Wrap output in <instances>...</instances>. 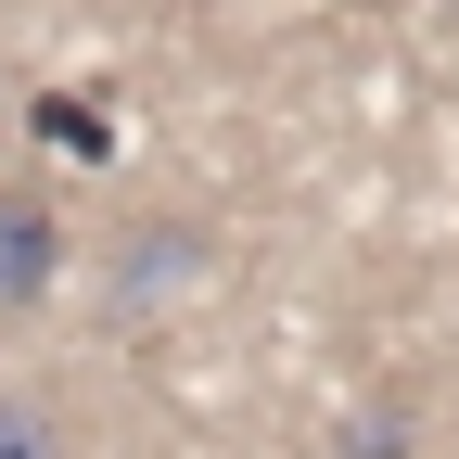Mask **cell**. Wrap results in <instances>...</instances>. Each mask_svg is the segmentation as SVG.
<instances>
[{"label": "cell", "instance_id": "1", "mask_svg": "<svg viewBox=\"0 0 459 459\" xmlns=\"http://www.w3.org/2000/svg\"><path fill=\"white\" fill-rule=\"evenodd\" d=\"M51 281H65V217H51V192L0 179V307H39Z\"/></svg>", "mask_w": 459, "mask_h": 459}, {"label": "cell", "instance_id": "2", "mask_svg": "<svg viewBox=\"0 0 459 459\" xmlns=\"http://www.w3.org/2000/svg\"><path fill=\"white\" fill-rule=\"evenodd\" d=\"M0 459H77V421L39 383H0Z\"/></svg>", "mask_w": 459, "mask_h": 459}, {"label": "cell", "instance_id": "3", "mask_svg": "<svg viewBox=\"0 0 459 459\" xmlns=\"http://www.w3.org/2000/svg\"><path fill=\"white\" fill-rule=\"evenodd\" d=\"M26 128H39L51 153H77V166H102V153H115V128H102L77 90H39V115H26Z\"/></svg>", "mask_w": 459, "mask_h": 459}, {"label": "cell", "instance_id": "4", "mask_svg": "<svg viewBox=\"0 0 459 459\" xmlns=\"http://www.w3.org/2000/svg\"><path fill=\"white\" fill-rule=\"evenodd\" d=\"M409 409H395V395H383V409H358V421H344V459H409Z\"/></svg>", "mask_w": 459, "mask_h": 459}]
</instances>
